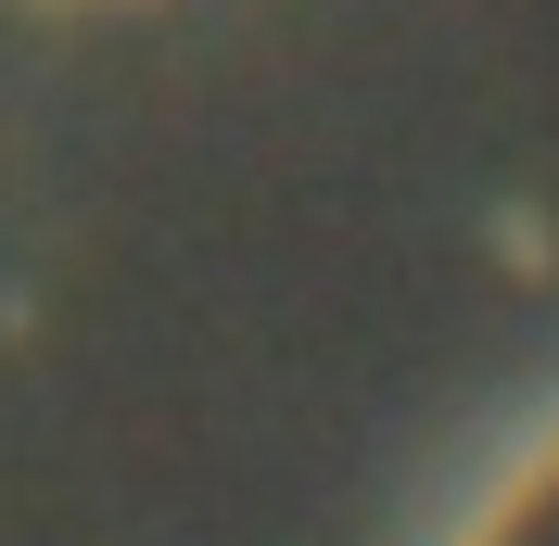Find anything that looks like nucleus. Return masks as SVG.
I'll return each mask as SVG.
<instances>
[{
	"mask_svg": "<svg viewBox=\"0 0 559 546\" xmlns=\"http://www.w3.org/2000/svg\"><path fill=\"white\" fill-rule=\"evenodd\" d=\"M432 546H559V394L471 471V496L445 509Z\"/></svg>",
	"mask_w": 559,
	"mask_h": 546,
	"instance_id": "nucleus-1",
	"label": "nucleus"
}]
</instances>
